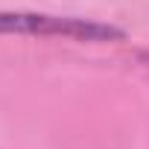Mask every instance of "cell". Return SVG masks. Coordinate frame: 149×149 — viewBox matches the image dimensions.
Instances as JSON below:
<instances>
[{
	"instance_id": "obj_1",
	"label": "cell",
	"mask_w": 149,
	"mask_h": 149,
	"mask_svg": "<svg viewBox=\"0 0 149 149\" xmlns=\"http://www.w3.org/2000/svg\"><path fill=\"white\" fill-rule=\"evenodd\" d=\"M0 35H56V38H73V41H123L126 29L76 18V15H47V12H0Z\"/></svg>"
}]
</instances>
